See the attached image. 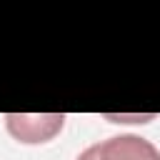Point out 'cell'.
Here are the masks:
<instances>
[{
	"instance_id": "obj_1",
	"label": "cell",
	"mask_w": 160,
	"mask_h": 160,
	"mask_svg": "<svg viewBox=\"0 0 160 160\" xmlns=\"http://www.w3.org/2000/svg\"><path fill=\"white\" fill-rule=\"evenodd\" d=\"M78 160H160V150L140 135H115L82 150Z\"/></svg>"
},
{
	"instance_id": "obj_2",
	"label": "cell",
	"mask_w": 160,
	"mask_h": 160,
	"mask_svg": "<svg viewBox=\"0 0 160 160\" xmlns=\"http://www.w3.org/2000/svg\"><path fill=\"white\" fill-rule=\"evenodd\" d=\"M5 125L8 132L20 140V142H48L52 140L62 125H65V115L62 112H42V115H22V112H10L5 115Z\"/></svg>"
}]
</instances>
